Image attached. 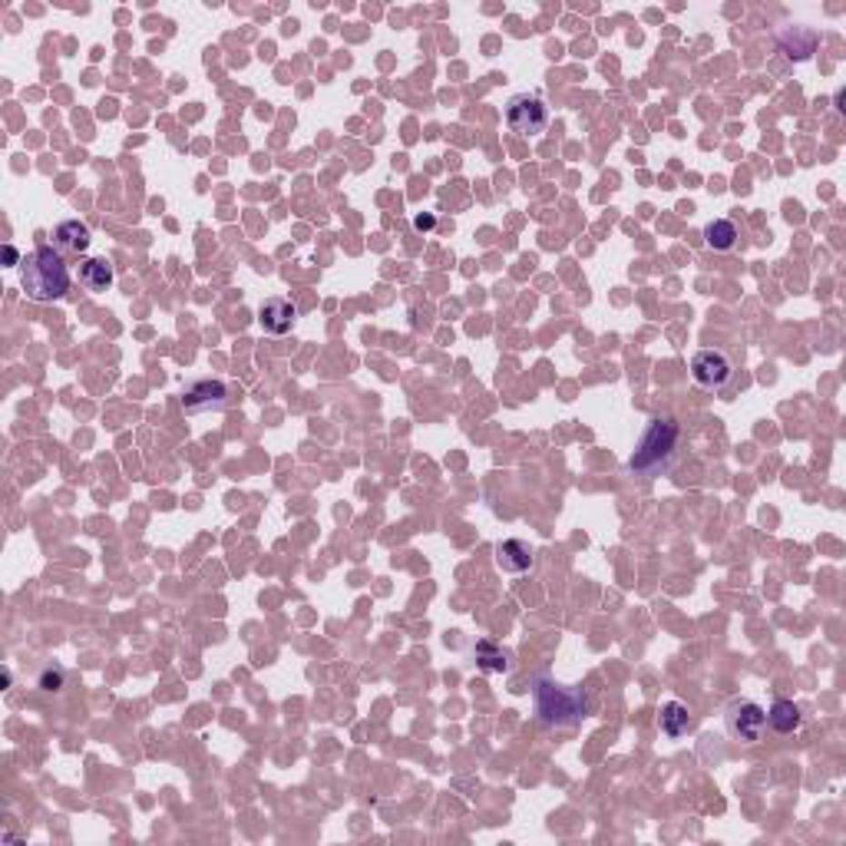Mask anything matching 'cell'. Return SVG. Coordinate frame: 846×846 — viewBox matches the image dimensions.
Segmentation results:
<instances>
[{"label":"cell","mask_w":846,"mask_h":846,"mask_svg":"<svg viewBox=\"0 0 846 846\" xmlns=\"http://www.w3.org/2000/svg\"><path fill=\"white\" fill-rule=\"evenodd\" d=\"M20 268V288L27 292L30 301H60L70 292V272L56 248L44 245L30 252Z\"/></svg>","instance_id":"cell-1"},{"label":"cell","mask_w":846,"mask_h":846,"mask_svg":"<svg viewBox=\"0 0 846 846\" xmlns=\"http://www.w3.org/2000/svg\"><path fill=\"white\" fill-rule=\"evenodd\" d=\"M532 698H536L539 721L549 724V728H572L589 711L582 688H569V684H559L552 678H536Z\"/></svg>","instance_id":"cell-2"},{"label":"cell","mask_w":846,"mask_h":846,"mask_svg":"<svg viewBox=\"0 0 846 846\" xmlns=\"http://www.w3.org/2000/svg\"><path fill=\"white\" fill-rule=\"evenodd\" d=\"M678 433H682L678 420L655 417L652 423H648L645 437H642L638 450L628 456V470H632L635 476H642V480L658 476L664 466H668V460H672L674 446H678Z\"/></svg>","instance_id":"cell-3"},{"label":"cell","mask_w":846,"mask_h":846,"mask_svg":"<svg viewBox=\"0 0 846 846\" xmlns=\"http://www.w3.org/2000/svg\"><path fill=\"white\" fill-rule=\"evenodd\" d=\"M506 126L523 136H539L549 126V106L539 93H516L506 103Z\"/></svg>","instance_id":"cell-4"},{"label":"cell","mask_w":846,"mask_h":846,"mask_svg":"<svg viewBox=\"0 0 846 846\" xmlns=\"http://www.w3.org/2000/svg\"><path fill=\"white\" fill-rule=\"evenodd\" d=\"M724 728L737 744H757L767 728V711L754 701H734L724 711Z\"/></svg>","instance_id":"cell-5"},{"label":"cell","mask_w":846,"mask_h":846,"mask_svg":"<svg viewBox=\"0 0 846 846\" xmlns=\"http://www.w3.org/2000/svg\"><path fill=\"white\" fill-rule=\"evenodd\" d=\"M731 377H734V364H731V357L724 351L708 347V351H698L692 357V381L704 391H721Z\"/></svg>","instance_id":"cell-6"},{"label":"cell","mask_w":846,"mask_h":846,"mask_svg":"<svg viewBox=\"0 0 846 846\" xmlns=\"http://www.w3.org/2000/svg\"><path fill=\"white\" fill-rule=\"evenodd\" d=\"M228 407V383L222 381H192L183 391V410L185 413H209V410Z\"/></svg>","instance_id":"cell-7"},{"label":"cell","mask_w":846,"mask_h":846,"mask_svg":"<svg viewBox=\"0 0 846 846\" xmlns=\"http://www.w3.org/2000/svg\"><path fill=\"white\" fill-rule=\"evenodd\" d=\"M294 321H298V308H294L292 298H268L258 308V324L268 334H288L294 328Z\"/></svg>","instance_id":"cell-8"},{"label":"cell","mask_w":846,"mask_h":846,"mask_svg":"<svg viewBox=\"0 0 846 846\" xmlns=\"http://www.w3.org/2000/svg\"><path fill=\"white\" fill-rule=\"evenodd\" d=\"M90 228L83 225L80 219H66L54 228V248L60 255H80L90 248Z\"/></svg>","instance_id":"cell-9"},{"label":"cell","mask_w":846,"mask_h":846,"mask_svg":"<svg viewBox=\"0 0 846 846\" xmlns=\"http://www.w3.org/2000/svg\"><path fill=\"white\" fill-rule=\"evenodd\" d=\"M496 562H500L503 572H526L532 565V546L523 542V539H506L496 546Z\"/></svg>","instance_id":"cell-10"},{"label":"cell","mask_w":846,"mask_h":846,"mask_svg":"<svg viewBox=\"0 0 846 846\" xmlns=\"http://www.w3.org/2000/svg\"><path fill=\"white\" fill-rule=\"evenodd\" d=\"M777 40H781V46L787 50V56H793V60H807V56L817 50V34L807 27H783L781 34H777Z\"/></svg>","instance_id":"cell-11"},{"label":"cell","mask_w":846,"mask_h":846,"mask_svg":"<svg viewBox=\"0 0 846 846\" xmlns=\"http://www.w3.org/2000/svg\"><path fill=\"white\" fill-rule=\"evenodd\" d=\"M80 284L86 292H106L113 284V264L106 258H86L80 264Z\"/></svg>","instance_id":"cell-12"},{"label":"cell","mask_w":846,"mask_h":846,"mask_svg":"<svg viewBox=\"0 0 846 846\" xmlns=\"http://www.w3.org/2000/svg\"><path fill=\"white\" fill-rule=\"evenodd\" d=\"M658 728H662L664 737H682L688 734V728H692V714H688V708H684L682 701H668L662 708V714H658Z\"/></svg>","instance_id":"cell-13"},{"label":"cell","mask_w":846,"mask_h":846,"mask_svg":"<svg viewBox=\"0 0 846 846\" xmlns=\"http://www.w3.org/2000/svg\"><path fill=\"white\" fill-rule=\"evenodd\" d=\"M767 724H771L777 734H793V731H801L803 714L793 701H773V708L767 711Z\"/></svg>","instance_id":"cell-14"},{"label":"cell","mask_w":846,"mask_h":846,"mask_svg":"<svg viewBox=\"0 0 846 846\" xmlns=\"http://www.w3.org/2000/svg\"><path fill=\"white\" fill-rule=\"evenodd\" d=\"M473 658H476V668L486 674H500L510 668V658H506V652H503L496 642H490V638H480L473 645Z\"/></svg>","instance_id":"cell-15"},{"label":"cell","mask_w":846,"mask_h":846,"mask_svg":"<svg viewBox=\"0 0 846 846\" xmlns=\"http://www.w3.org/2000/svg\"><path fill=\"white\" fill-rule=\"evenodd\" d=\"M704 242L714 252H731L737 245V225L731 219H714L704 225Z\"/></svg>","instance_id":"cell-16"},{"label":"cell","mask_w":846,"mask_h":846,"mask_svg":"<svg viewBox=\"0 0 846 846\" xmlns=\"http://www.w3.org/2000/svg\"><path fill=\"white\" fill-rule=\"evenodd\" d=\"M64 682H66L64 668H54V664H46L44 672H40V678H37V688H40V692H46V694H56L60 688H64Z\"/></svg>","instance_id":"cell-17"},{"label":"cell","mask_w":846,"mask_h":846,"mask_svg":"<svg viewBox=\"0 0 846 846\" xmlns=\"http://www.w3.org/2000/svg\"><path fill=\"white\" fill-rule=\"evenodd\" d=\"M433 225H437L433 215H417V219H413V228H417V232H430Z\"/></svg>","instance_id":"cell-18"},{"label":"cell","mask_w":846,"mask_h":846,"mask_svg":"<svg viewBox=\"0 0 846 846\" xmlns=\"http://www.w3.org/2000/svg\"><path fill=\"white\" fill-rule=\"evenodd\" d=\"M4 262H7V264H17V262H20L17 248H14V245H4Z\"/></svg>","instance_id":"cell-19"}]
</instances>
